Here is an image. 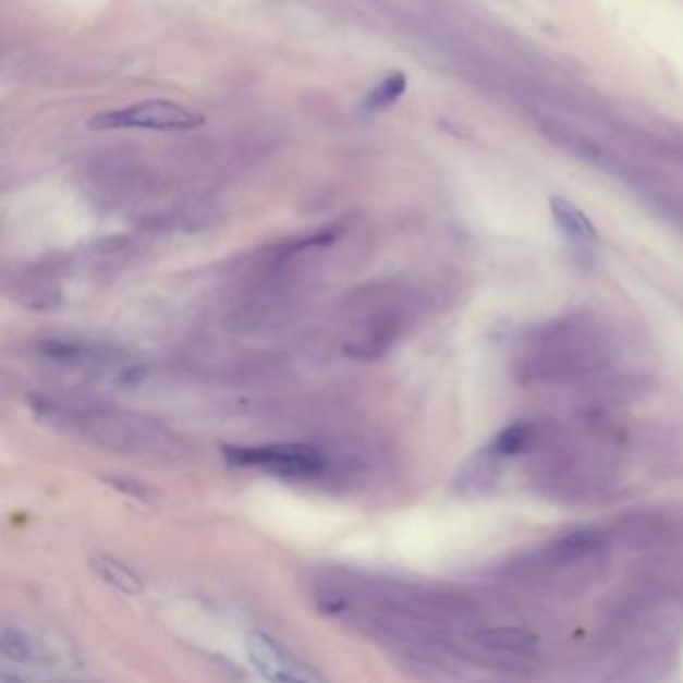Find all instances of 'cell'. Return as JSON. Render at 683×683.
Returning <instances> with one entry per match:
<instances>
[{
  "mask_svg": "<svg viewBox=\"0 0 683 683\" xmlns=\"http://www.w3.org/2000/svg\"><path fill=\"white\" fill-rule=\"evenodd\" d=\"M93 572L112 589L121 591L124 596H138L145 591V582L133 568H129L121 559L111 558L107 553H95L90 558Z\"/></svg>",
  "mask_w": 683,
  "mask_h": 683,
  "instance_id": "8",
  "label": "cell"
},
{
  "mask_svg": "<svg viewBox=\"0 0 683 683\" xmlns=\"http://www.w3.org/2000/svg\"><path fill=\"white\" fill-rule=\"evenodd\" d=\"M0 651L4 658L11 659L14 663L49 666L52 661V656L42 642L13 625H4L0 635Z\"/></svg>",
  "mask_w": 683,
  "mask_h": 683,
  "instance_id": "7",
  "label": "cell"
},
{
  "mask_svg": "<svg viewBox=\"0 0 683 683\" xmlns=\"http://www.w3.org/2000/svg\"><path fill=\"white\" fill-rule=\"evenodd\" d=\"M31 407L42 422L64 434L119 453L174 460L183 443L161 423L85 399L35 395Z\"/></svg>",
  "mask_w": 683,
  "mask_h": 683,
  "instance_id": "1",
  "label": "cell"
},
{
  "mask_svg": "<svg viewBox=\"0 0 683 683\" xmlns=\"http://www.w3.org/2000/svg\"><path fill=\"white\" fill-rule=\"evenodd\" d=\"M105 481L111 485L112 489L121 491L123 496L133 497V499H137V501H143V503H150V501L155 499L153 489L147 487V485L138 484L135 479H129V477H109V479H105Z\"/></svg>",
  "mask_w": 683,
  "mask_h": 683,
  "instance_id": "13",
  "label": "cell"
},
{
  "mask_svg": "<svg viewBox=\"0 0 683 683\" xmlns=\"http://www.w3.org/2000/svg\"><path fill=\"white\" fill-rule=\"evenodd\" d=\"M599 353V337L591 327L580 321H561L532 337L517 355L515 369L523 379L565 377L584 373L597 363Z\"/></svg>",
  "mask_w": 683,
  "mask_h": 683,
  "instance_id": "2",
  "label": "cell"
},
{
  "mask_svg": "<svg viewBox=\"0 0 683 683\" xmlns=\"http://www.w3.org/2000/svg\"><path fill=\"white\" fill-rule=\"evenodd\" d=\"M549 205L559 233L563 235V241L572 253L573 261L580 263L584 269L591 267L599 253V235L589 217L580 207L561 197H553Z\"/></svg>",
  "mask_w": 683,
  "mask_h": 683,
  "instance_id": "6",
  "label": "cell"
},
{
  "mask_svg": "<svg viewBox=\"0 0 683 683\" xmlns=\"http://www.w3.org/2000/svg\"><path fill=\"white\" fill-rule=\"evenodd\" d=\"M245 651L251 666L267 683H324L297 656L265 632H248Z\"/></svg>",
  "mask_w": 683,
  "mask_h": 683,
  "instance_id": "5",
  "label": "cell"
},
{
  "mask_svg": "<svg viewBox=\"0 0 683 683\" xmlns=\"http://www.w3.org/2000/svg\"><path fill=\"white\" fill-rule=\"evenodd\" d=\"M539 437L541 429L537 423H515L497 435L487 451L496 458H517L534 451L539 443Z\"/></svg>",
  "mask_w": 683,
  "mask_h": 683,
  "instance_id": "9",
  "label": "cell"
},
{
  "mask_svg": "<svg viewBox=\"0 0 683 683\" xmlns=\"http://www.w3.org/2000/svg\"><path fill=\"white\" fill-rule=\"evenodd\" d=\"M205 124L199 112L191 111L179 102L164 99H147L126 105L121 109L100 112L88 119V129L93 131H193Z\"/></svg>",
  "mask_w": 683,
  "mask_h": 683,
  "instance_id": "4",
  "label": "cell"
},
{
  "mask_svg": "<svg viewBox=\"0 0 683 683\" xmlns=\"http://www.w3.org/2000/svg\"><path fill=\"white\" fill-rule=\"evenodd\" d=\"M75 683H83V682H75Z\"/></svg>",
  "mask_w": 683,
  "mask_h": 683,
  "instance_id": "15",
  "label": "cell"
},
{
  "mask_svg": "<svg viewBox=\"0 0 683 683\" xmlns=\"http://www.w3.org/2000/svg\"><path fill=\"white\" fill-rule=\"evenodd\" d=\"M477 646L493 654H527L535 647V637L515 627H493L475 637Z\"/></svg>",
  "mask_w": 683,
  "mask_h": 683,
  "instance_id": "10",
  "label": "cell"
},
{
  "mask_svg": "<svg viewBox=\"0 0 683 683\" xmlns=\"http://www.w3.org/2000/svg\"><path fill=\"white\" fill-rule=\"evenodd\" d=\"M2 683H25L19 675H14V673H9V671H4L2 673Z\"/></svg>",
  "mask_w": 683,
  "mask_h": 683,
  "instance_id": "14",
  "label": "cell"
},
{
  "mask_svg": "<svg viewBox=\"0 0 683 683\" xmlns=\"http://www.w3.org/2000/svg\"><path fill=\"white\" fill-rule=\"evenodd\" d=\"M223 455L235 467L257 469L298 481H317L333 472L331 455L310 443L291 441L267 446H227Z\"/></svg>",
  "mask_w": 683,
  "mask_h": 683,
  "instance_id": "3",
  "label": "cell"
},
{
  "mask_svg": "<svg viewBox=\"0 0 683 683\" xmlns=\"http://www.w3.org/2000/svg\"><path fill=\"white\" fill-rule=\"evenodd\" d=\"M405 90H407V76L403 73H391L377 87L373 88L363 105L369 111H379V109H386L389 105L398 102L405 95Z\"/></svg>",
  "mask_w": 683,
  "mask_h": 683,
  "instance_id": "11",
  "label": "cell"
},
{
  "mask_svg": "<svg viewBox=\"0 0 683 683\" xmlns=\"http://www.w3.org/2000/svg\"><path fill=\"white\" fill-rule=\"evenodd\" d=\"M599 544H601V535L594 529H582V532H575L559 539L556 544V556L565 561H573V559L589 556L591 551H596Z\"/></svg>",
  "mask_w": 683,
  "mask_h": 683,
  "instance_id": "12",
  "label": "cell"
}]
</instances>
